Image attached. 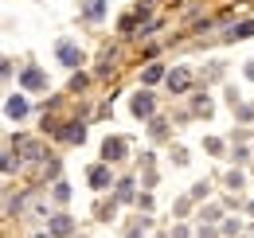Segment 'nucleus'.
<instances>
[{"label":"nucleus","mask_w":254,"mask_h":238,"mask_svg":"<svg viewBox=\"0 0 254 238\" xmlns=\"http://www.w3.org/2000/svg\"><path fill=\"white\" fill-rule=\"evenodd\" d=\"M28 114H32V106H28L24 94H12V98L4 102V118H8V121H24Z\"/></svg>","instance_id":"1"},{"label":"nucleus","mask_w":254,"mask_h":238,"mask_svg":"<svg viewBox=\"0 0 254 238\" xmlns=\"http://www.w3.org/2000/svg\"><path fill=\"white\" fill-rule=\"evenodd\" d=\"M126 137H106V145H102V160L106 164H114V160H126Z\"/></svg>","instance_id":"2"},{"label":"nucleus","mask_w":254,"mask_h":238,"mask_svg":"<svg viewBox=\"0 0 254 238\" xmlns=\"http://www.w3.org/2000/svg\"><path fill=\"white\" fill-rule=\"evenodd\" d=\"M86 183H90L94 191H106V187L114 183V176H110V168H106V160H102V164H94V168L86 172Z\"/></svg>","instance_id":"3"},{"label":"nucleus","mask_w":254,"mask_h":238,"mask_svg":"<svg viewBox=\"0 0 254 238\" xmlns=\"http://www.w3.org/2000/svg\"><path fill=\"white\" fill-rule=\"evenodd\" d=\"M47 235L51 238H74V223H70L66 215H55V219L47 223Z\"/></svg>","instance_id":"4"},{"label":"nucleus","mask_w":254,"mask_h":238,"mask_svg":"<svg viewBox=\"0 0 254 238\" xmlns=\"http://www.w3.org/2000/svg\"><path fill=\"white\" fill-rule=\"evenodd\" d=\"M20 86H24V90H43V86H47V78H43L39 66H28V70L20 74Z\"/></svg>","instance_id":"5"},{"label":"nucleus","mask_w":254,"mask_h":238,"mask_svg":"<svg viewBox=\"0 0 254 238\" xmlns=\"http://www.w3.org/2000/svg\"><path fill=\"white\" fill-rule=\"evenodd\" d=\"M59 62H63V66H78V62H82V51H78L70 39H63V43H59Z\"/></svg>","instance_id":"6"},{"label":"nucleus","mask_w":254,"mask_h":238,"mask_svg":"<svg viewBox=\"0 0 254 238\" xmlns=\"http://www.w3.org/2000/svg\"><path fill=\"white\" fill-rule=\"evenodd\" d=\"M129 110H133V118H153V98L149 94H133Z\"/></svg>","instance_id":"7"},{"label":"nucleus","mask_w":254,"mask_h":238,"mask_svg":"<svg viewBox=\"0 0 254 238\" xmlns=\"http://www.w3.org/2000/svg\"><path fill=\"white\" fill-rule=\"evenodd\" d=\"M168 86L176 90V94H184V90H188V70H172V74H168Z\"/></svg>","instance_id":"8"},{"label":"nucleus","mask_w":254,"mask_h":238,"mask_svg":"<svg viewBox=\"0 0 254 238\" xmlns=\"http://www.w3.org/2000/svg\"><path fill=\"white\" fill-rule=\"evenodd\" d=\"M82 12H86L90 20H102V16H106V4H102V0H82Z\"/></svg>","instance_id":"9"},{"label":"nucleus","mask_w":254,"mask_h":238,"mask_svg":"<svg viewBox=\"0 0 254 238\" xmlns=\"http://www.w3.org/2000/svg\"><path fill=\"white\" fill-rule=\"evenodd\" d=\"M157 78H164V66H160V62H153V66L145 70V78H141V82H145V86H153Z\"/></svg>","instance_id":"10"},{"label":"nucleus","mask_w":254,"mask_h":238,"mask_svg":"<svg viewBox=\"0 0 254 238\" xmlns=\"http://www.w3.org/2000/svg\"><path fill=\"white\" fill-rule=\"evenodd\" d=\"M70 199V187L66 183H55V203H66Z\"/></svg>","instance_id":"11"},{"label":"nucleus","mask_w":254,"mask_h":238,"mask_svg":"<svg viewBox=\"0 0 254 238\" xmlns=\"http://www.w3.org/2000/svg\"><path fill=\"white\" fill-rule=\"evenodd\" d=\"M86 129H78V125H70V129H63V141H78Z\"/></svg>","instance_id":"12"},{"label":"nucleus","mask_w":254,"mask_h":238,"mask_svg":"<svg viewBox=\"0 0 254 238\" xmlns=\"http://www.w3.org/2000/svg\"><path fill=\"white\" fill-rule=\"evenodd\" d=\"M129 195H133V183L122 179V183H118V199H129Z\"/></svg>","instance_id":"13"},{"label":"nucleus","mask_w":254,"mask_h":238,"mask_svg":"<svg viewBox=\"0 0 254 238\" xmlns=\"http://www.w3.org/2000/svg\"><path fill=\"white\" fill-rule=\"evenodd\" d=\"M32 238H51V235H32Z\"/></svg>","instance_id":"14"}]
</instances>
